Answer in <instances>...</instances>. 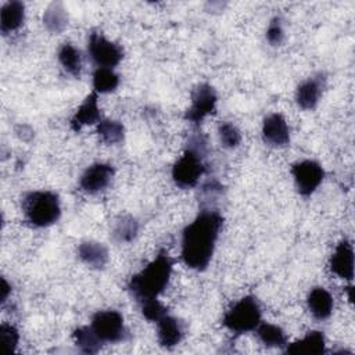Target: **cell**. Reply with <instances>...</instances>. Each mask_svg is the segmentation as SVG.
Returning a JSON list of instances; mask_svg holds the SVG:
<instances>
[{
    "instance_id": "9",
    "label": "cell",
    "mask_w": 355,
    "mask_h": 355,
    "mask_svg": "<svg viewBox=\"0 0 355 355\" xmlns=\"http://www.w3.org/2000/svg\"><path fill=\"white\" fill-rule=\"evenodd\" d=\"M290 173L297 191L302 197H309L313 194L324 179V169L315 159H302L293 164Z\"/></svg>"
},
{
    "instance_id": "26",
    "label": "cell",
    "mask_w": 355,
    "mask_h": 355,
    "mask_svg": "<svg viewBox=\"0 0 355 355\" xmlns=\"http://www.w3.org/2000/svg\"><path fill=\"white\" fill-rule=\"evenodd\" d=\"M139 222L133 215H122L115 220L112 237L116 243H130L139 234Z\"/></svg>"
},
{
    "instance_id": "20",
    "label": "cell",
    "mask_w": 355,
    "mask_h": 355,
    "mask_svg": "<svg viewBox=\"0 0 355 355\" xmlns=\"http://www.w3.org/2000/svg\"><path fill=\"white\" fill-rule=\"evenodd\" d=\"M57 58L67 73L75 78L80 76L83 68V57L78 47H75L72 43L61 44L57 53Z\"/></svg>"
},
{
    "instance_id": "12",
    "label": "cell",
    "mask_w": 355,
    "mask_h": 355,
    "mask_svg": "<svg viewBox=\"0 0 355 355\" xmlns=\"http://www.w3.org/2000/svg\"><path fill=\"white\" fill-rule=\"evenodd\" d=\"M329 269L337 277L352 282L354 279V247L352 243L347 239H343L337 243L330 259Z\"/></svg>"
},
{
    "instance_id": "3",
    "label": "cell",
    "mask_w": 355,
    "mask_h": 355,
    "mask_svg": "<svg viewBox=\"0 0 355 355\" xmlns=\"http://www.w3.org/2000/svg\"><path fill=\"white\" fill-rule=\"evenodd\" d=\"M208 153V141L204 133H193L186 144L183 154L172 166L171 176L173 183L180 189H193L198 184L202 175L207 172L204 158Z\"/></svg>"
},
{
    "instance_id": "10",
    "label": "cell",
    "mask_w": 355,
    "mask_h": 355,
    "mask_svg": "<svg viewBox=\"0 0 355 355\" xmlns=\"http://www.w3.org/2000/svg\"><path fill=\"white\" fill-rule=\"evenodd\" d=\"M115 176V168L107 162L89 165L79 178V187L87 194H97L105 190Z\"/></svg>"
},
{
    "instance_id": "5",
    "label": "cell",
    "mask_w": 355,
    "mask_h": 355,
    "mask_svg": "<svg viewBox=\"0 0 355 355\" xmlns=\"http://www.w3.org/2000/svg\"><path fill=\"white\" fill-rule=\"evenodd\" d=\"M261 322V306L254 295H244L236 301L222 318V324L236 336L254 331Z\"/></svg>"
},
{
    "instance_id": "1",
    "label": "cell",
    "mask_w": 355,
    "mask_h": 355,
    "mask_svg": "<svg viewBox=\"0 0 355 355\" xmlns=\"http://www.w3.org/2000/svg\"><path fill=\"white\" fill-rule=\"evenodd\" d=\"M223 225L222 214L215 208H201L198 215L183 229L180 258L193 270L208 268Z\"/></svg>"
},
{
    "instance_id": "31",
    "label": "cell",
    "mask_w": 355,
    "mask_h": 355,
    "mask_svg": "<svg viewBox=\"0 0 355 355\" xmlns=\"http://www.w3.org/2000/svg\"><path fill=\"white\" fill-rule=\"evenodd\" d=\"M0 291H1V295H0V301H1V304H4L7 300H8V295L11 294V284L7 282V279L6 277H1V288H0Z\"/></svg>"
},
{
    "instance_id": "13",
    "label": "cell",
    "mask_w": 355,
    "mask_h": 355,
    "mask_svg": "<svg viewBox=\"0 0 355 355\" xmlns=\"http://www.w3.org/2000/svg\"><path fill=\"white\" fill-rule=\"evenodd\" d=\"M262 140L270 147H284L290 143V128L280 112H272L263 118Z\"/></svg>"
},
{
    "instance_id": "8",
    "label": "cell",
    "mask_w": 355,
    "mask_h": 355,
    "mask_svg": "<svg viewBox=\"0 0 355 355\" xmlns=\"http://www.w3.org/2000/svg\"><path fill=\"white\" fill-rule=\"evenodd\" d=\"M218 94L209 83H200L191 93V104L184 112V119L198 126L208 115L215 114Z\"/></svg>"
},
{
    "instance_id": "29",
    "label": "cell",
    "mask_w": 355,
    "mask_h": 355,
    "mask_svg": "<svg viewBox=\"0 0 355 355\" xmlns=\"http://www.w3.org/2000/svg\"><path fill=\"white\" fill-rule=\"evenodd\" d=\"M0 340L7 352H14L19 343V331L10 323L0 324Z\"/></svg>"
},
{
    "instance_id": "19",
    "label": "cell",
    "mask_w": 355,
    "mask_h": 355,
    "mask_svg": "<svg viewBox=\"0 0 355 355\" xmlns=\"http://www.w3.org/2000/svg\"><path fill=\"white\" fill-rule=\"evenodd\" d=\"M25 21V4L18 0L7 1L0 8V31L6 36L18 31Z\"/></svg>"
},
{
    "instance_id": "23",
    "label": "cell",
    "mask_w": 355,
    "mask_h": 355,
    "mask_svg": "<svg viewBox=\"0 0 355 355\" xmlns=\"http://www.w3.org/2000/svg\"><path fill=\"white\" fill-rule=\"evenodd\" d=\"M72 340L76 348L83 354H97L103 347V341L98 338L90 324L76 327L72 333Z\"/></svg>"
},
{
    "instance_id": "25",
    "label": "cell",
    "mask_w": 355,
    "mask_h": 355,
    "mask_svg": "<svg viewBox=\"0 0 355 355\" xmlns=\"http://www.w3.org/2000/svg\"><path fill=\"white\" fill-rule=\"evenodd\" d=\"M119 75L114 71V68H96L92 76L93 92L97 94L112 93L119 86Z\"/></svg>"
},
{
    "instance_id": "7",
    "label": "cell",
    "mask_w": 355,
    "mask_h": 355,
    "mask_svg": "<svg viewBox=\"0 0 355 355\" xmlns=\"http://www.w3.org/2000/svg\"><path fill=\"white\" fill-rule=\"evenodd\" d=\"M87 55L97 68H115L123 58V49L101 32H92L87 39Z\"/></svg>"
},
{
    "instance_id": "16",
    "label": "cell",
    "mask_w": 355,
    "mask_h": 355,
    "mask_svg": "<svg viewBox=\"0 0 355 355\" xmlns=\"http://www.w3.org/2000/svg\"><path fill=\"white\" fill-rule=\"evenodd\" d=\"M286 354L291 355H320L326 352V337L319 330H311L300 340L287 343Z\"/></svg>"
},
{
    "instance_id": "22",
    "label": "cell",
    "mask_w": 355,
    "mask_h": 355,
    "mask_svg": "<svg viewBox=\"0 0 355 355\" xmlns=\"http://www.w3.org/2000/svg\"><path fill=\"white\" fill-rule=\"evenodd\" d=\"M43 25L50 33H61L68 26V12L62 3H51L43 12Z\"/></svg>"
},
{
    "instance_id": "21",
    "label": "cell",
    "mask_w": 355,
    "mask_h": 355,
    "mask_svg": "<svg viewBox=\"0 0 355 355\" xmlns=\"http://www.w3.org/2000/svg\"><path fill=\"white\" fill-rule=\"evenodd\" d=\"M258 340L268 348H280L284 349L288 338L286 331L273 323H268V322H261L257 329L254 330Z\"/></svg>"
},
{
    "instance_id": "24",
    "label": "cell",
    "mask_w": 355,
    "mask_h": 355,
    "mask_svg": "<svg viewBox=\"0 0 355 355\" xmlns=\"http://www.w3.org/2000/svg\"><path fill=\"white\" fill-rule=\"evenodd\" d=\"M96 133L100 137V140L108 146L119 144L125 140V126L122 122L116 119H101L96 125Z\"/></svg>"
},
{
    "instance_id": "2",
    "label": "cell",
    "mask_w": 355,
    "mask_h": 355,
    "mask_svg": "<svg viewBox=\"0 0 355 355\" xmlns=\"http://www.w3.org/2000/svg\"><path fill=\"white\" fill-rule=\"evenodd\" d=\"M175 261L161 250L140 272L135 273L128 283V291L137 304L157 300L168 287L173 272Z\"/></svg>"
},
{
    "instance_id": "6",
    "label": "cell",
    "mask_w": 355,
    "mask_h": 355,
    "mask_svg": "<svg viewBox=\"0 0 355 355\" xmlns=\"http://www.w3.org/2000/svg\"><path fill=\"white\" fill-rule=\"evenodd\" d=\"M92 329L103 341V344H116L125 341L128 337V329L121 312L115 309L97 311L92 316Z\"/></svg>"
},
{
    "instance_id": "4",
    "label": "cell",
    "mask_w": 355,
    "mask_h": 355,
    "mask_svg": "<svg viewBox=\"0 0 355 355\" xmlns=\"http://www.w3.org/2000/svg\"><path fill=\"white\" fill-rule=\"evenodd\" d=\"M22 212L31 226L49 227L61 216L60 197L50 190L29 191L22 198Z\"/></svg>"
},
{
    "instance_id": "11",
    "label": "cell",
    "mask_w": 355,
    "mask_h": 355,
    "mask_svg": "<svg viewBox=\"0 0 355 355\" xmlns=\"http://www.w3.org/2000/svg\"><path fill=\"white\" fill-rule=\"evenodd\" d=\"M326 87V75L319 72L302 80L295 89V103L302 110H313L320 101Z\"/></svg>"
},
{
    "instance_id": "14",
    "label": "cell",
    "mask_w": 355,
    "mask_h": 355,
    "mask_svg": "<svg viewBox=\"0 0 355 355\" xmlns=\"http://www.w3.org/2000/svg\"><path fill=\"white\" fill-rule=\"evenodd\" d=\"M101 119L103 118L101 110L98 107V94L92 90L73 112L69 125L73 132H79L85 126L97 125Z\"/></svg>"
},
{
    "instance_id": "27",
    "label": "cell",
    "mask_w": 355,
    "mask_h": 355,
    "mask_svg": "<svg viewBox=\"0 0 355 355\" xmlns=\"http://www.w3.org/2000/svg\"><path fill=\"white\" fill-rule=\"evenodd\" d=\"M218 136L219 141L225 148H236L241 143V132L240 129L232 122H222L218 126Z\"/></svg>"
},
{
    "instance_id": "17",
    "label": "cell",
    "mask_w": 355,
    "mask_h": 355,
    "mask_svg": "<svg viewBox=\"0 0 355 355\" xmlns=\"http://www.w3.org/2000/svg\"><path fill=\"white\" fill-rule=\"evenodd\" d=\"M78 258L92 269H104L108 263L110 254L103 243L85 240L78 245Z\"/></svg>"
},
{
    "instance_id": "30",
    "label": "cell",
    "mask_w": 355,
    "mask_h": 355,
    "mask_svg": "<svg viewBox=\"0 0 355 355\" xmlns=\"http://www.w3.org/2000/svg\"><path fill=\"white\" fill-rule=\"evenodd\" d=\"M266 40L272 46H279L284 40V28L280 17H273L266 28Z\"/></svg>"
},
{
    "instance_id": "28",
    "label": "cell",
    "mask_w": 355,
    "mask_h": 355,
    "mask_svg": "<svg viewBox=\"0 0 355 355\" xmlns=\"http://www.w3.org/2000/svg\"><path fill=\"white\" fill-rule=\"evenodd\" d=\"M140 305V311H141V315L150 320V322H157L164 315L168 313V308L164 306L158 298L157 300H150V301H144Z\"/></svg>"
},
{
    "instance_id": "18",
    "label": "cell",
    "mask_w": 355,
    "mask_h": 355,
    "mask_svg": "<svg viewBox=\"0 0 355 355\" xmlns=\"http://www.w3.org/2000/svg\"><path fill=\"white\" fill-rule=\"evenodd\" d=\"M306 306L315 319L326 320L333 313L334 300L324 287H313L306 295Z\"/></svg>"
},
{
    "instance_id": "15",
    "label": "cell",
    "mask_w": 355,
    "mask_h": 355,
    "mask_svg": "<svg viewBox=\"0 0 355 355\" xmlns=\"http://www.w3.org/2000/svg\"><path fill=\"white\" fill-rule=\"evenodd\" d=\"M157 323V340L162 348L172 349L180 344L184 337V323L176 316L164 315Z\"/></svg>"
}]
</instances>
